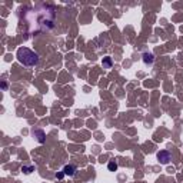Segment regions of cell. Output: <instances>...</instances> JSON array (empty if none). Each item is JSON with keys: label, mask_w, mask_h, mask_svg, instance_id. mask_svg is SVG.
I'll return each mask as SVG.
<instances>
[{"label": "cell", "mask_w": 183, "mask_h": 183, "mask_svg": "<svg viewBox=\"0 0 183 183\" xmlns=\"http://www.w3.org/2000/svg\"><path fill=\"white\" fill-rule=\"evenodd\" d=\"M64 176H66V174H64L63 172H60V173H57V174H56V177H57V179H63Z\"/></svg>", "instance_id": "cell-9"}, {"label": "cell", "mask_w": 183, "mask_h": 183, "mask_svg": "<svg viewBox=\"0 0 183 183\" xmlns=\"http://www.w3.org/2000/svg\"><path fill=\"white\" fill-rule=\"evenodd\" d=\"M107 169H109L110 172H116V170H117V163H116L115 160H110V162L107 163Z\"/></svg>", "instance_id": "cell-6"}, {"label": "cell", "mask_w": 183, "mask_h": 183, "mask_svg": "<svg viewBox=\"0 0 183 183\" xmlns=\"http://www.w3.org/2000/svg\"><path fill=\"white\" fill-rule=\"evenodd\" d=\"M16 57L23 66H27V67L36 66L39 63V60H40L39 54L36 52H33L32 49H29V47H19L17 53H16Z\"/></svg>", "instance_id": "cell-1"}, {"label": "cell", "mask_w": 183, "mask_h": 183, "mask_svg": "<svg viewBox=\"0 0 183 183\" xmlns=\"http://www.w3.org/2000/svg\"><path fill=\"white\" fill-rule=\"evenodd\" d=\"M103 66H105L106 69H110V67H112V59H110V57H105V59H103Z\"/></svg>", "instance_id": "cell-7"}, {"label": "cell", "mask_w": 183, "mask_h": 183, "mask_svg": "<svg viewBox=\"0 0 183 183\" xmlns=\"http://www.w3.org/2000/svg\"><path fill=\"white\" fill-rule=\"evenodd\" d=\"M66 176H74L76 174V166H73V164H66L64 167H63V170H62Z\"/></svg>", "instance_id": "cell-3"}, {"label": "cell", "mask_w": 183, "mask_h": 183, "mask_svg": "<svg viewBox=\"0 0 183 183\" xmlns=\"http://www.w3.org/2000/svg\"><path fill=\"white\" fill-rule=\"evenodd\" d=\"M33 136L34 137H37V142L39 143H44V132L43 130H40V129H37V130H33Z\"/></svg>", "instance_id": "cell-4"}, {"label": "cell", "mask_w": 183, "mask_h": 183, "mask_svg": "<svg viewBox=\"0 0 183 183\" xmlns=\"http://www.w3.org/2000/svg\"><path fill=\"white\" fill-rule=\"evenodd\" d=\"M157 160L162 163V164H167L170 160H172V153L169 152V150H160V152H157Z\"/></svg>", "instance_id": "cell-2"}, {"label": "cell", "mask_w": 183, "mask_h": 183, "mask_svg": "<svg viewBox=\"0 0 183 183\" xmlns=\"http://www.w3.org/2000/svg\"><path fill=\"white\" fill-rule=\"evenodd\" d=\"M153 62H154L153 53H143V63L145 64H152Z\"/></svg>", "instance_id": "cell-5"}, {"label": "cell", "mask_w": 183, "mask_h": 183, "mask_svg": "<svg viewBox=\"0 0 183 183\" xmlns=\"http://www.w3.org/2000/svg\"><path fill=\"white\" fill-rule=\"evenodd\" d=\"M33 170H34V166H23V167H22V172H25L26 174L32 173Z\"/></svg>", "instance_id": "cell-8"}]
</instances>
